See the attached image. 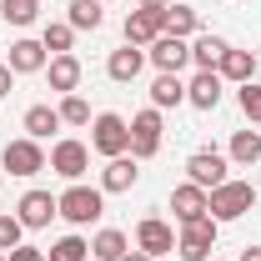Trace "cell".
Listing matches in <instances>:
<instances>
[{
    "label": "cell",
    "instance_id": "31",
    "mask_svg": "<svg viewBox=\"0 0 261 261\" xmlns=\"http://www.w3.org/2000/svg\"><path fill=\"white\" fill-rule=\"evenodd\" d=\"M236 100H241V111H246V121L261 126V86L256 81H246V86H236Z\"/></svg>",
    "mask_w": 261,
    "mask_h": 261
},
{
    "label": "cell",
    "instance_id": "25",
    "mask_svg": "<svg viewBox=\"0 0 261 261\" xmlns=\"http://www.w3.org/2000/svg\"><path fill=\"white\" fill-rule=\"evenodd\" d=\"M50 130H61V111H56V106H31V111H25V136L45 141Z\"/></svg>",
    "mask_w": 261,
    "mask_h": 261
},
{
    "label": "cell",
    "instance_id": "4",
    "mask_svg": "<svg viewBox=\"0 0 261 261\" xmlns=\"http://www.w3.org/2000/svg\"><path fill=\"white\" fill-rule=\"evenodd\" d=\"M91 151L106 156V161L130 151V126L116 116V111H100V116H96V126H91Z\"/></svg>",
    "mask_w": 261,
    "mask_h": 261
},
{
    "label": "cell",
    "instance_id": "15",
    "mask_svg": "<svg viewBox=\"0 0 261 261\" xmlns=\"http://www.w3.org/2000/svg\"><path fill=\"white\" fill-rule=\"evenodd\" d=\"M5 65H10L15 75H35V70H45V45L31 40V35H20V40L10 45V61Z\"/></svg>",
    "mask_w": 261,
    "mask_h": 261
},
{
    "label": "cell",
    "instance_id": "19",
    "mask_svg": "<svg viewBox=\"0 0 261 261\" xmlns=\"http://www.w3.org/2000/svg\"><path fill=\"white\" fill-rule=\"evenodd\" d=\"M171 211H176V221H196V216H206V191L201 186H176L171 191Z\"/></svg>",
    "mask_w": 261,
    "mask_h": 261
},
{
    "label": "cell",
    "instance_id": "1",
    "mask_svg": "<svg viewBox=\"0 0 261 261\" xmlns=\"http://www.w3.org/2000/svg\"><path fill=\"white\" fill-rule=\"evenodd\" d=\"M251 206H256L251 181H221L216 191H206V216L211 221H241Z\"/></svg>",
    "mask_w": 261,
    "mask_h": 261
},
{
    "label": "cell",
    "instance_id": "36",
    "mask_svg": "<svg viewBox=\"0 0 261 261\" xmlns=\"http://www.w3.org/2000/svg\"><path fill=\"white\" fill-rule=\"evenodd\" d=\"M121 261H156V256H146V251H126Z\"/></svg>",
    "mask_w": 261,
    "mask_h": 261
},
{
    "label": "cell",
    "instance_id": "14",
    "mask_svg": "<svg viewBox=\"0 0 261 261\" xmlns=\"http://www.w3.org/2000/svg\"><path fill=\"white\" fill-rule=\"evenodd\" d=\"M221 91H226V81L216 70H196L191 81H186V100H191L196 111H216L221 106Z\"/></svg>",
    "mask_w": 261,
    "mask_h": 261
},
{
    "label": "cell",
    "instance_id": "27",
    "mask_svg": "<svg viewBox=\"0 0 261 261\" xmlns=\"http://www.w3.org/2000/svg\"><path fill=\"white\" fill-rule=\"evenodd\" d=\"M45 261H91V241H86V236H61Z\"/></svg>",
    "mask_w": 261,
    "mask_h": 261
},
{
    "label": "cell",
    "instance_id": "30",
    "mask_svg": "<svg viewBox=\"0 0 261 261\" xmlns=\"http://www.w3.org/2000/svg\"><path fill=\"white\" fill-rule=\"evenodd\" d=\"M0 15H5L10 25H35V15H40V0H0Z\"/></svg>",
    "mask_w": 261,
    "mask_h": 261
},
{
    "label": "cell",
    "instance_id": "7",
    "mask_svg": "<svg viewBox=\"0 0 261 261\" xmlns=\"http://www.w3.org/2000/svg\"><path fill=\"white\" fill-rule=\"evenodd\" d=\"M50 171L65 176V181H81L91 171V146L86 141H56L50 146Z\"/></svg>",
    "mask_w": 261,
    "mask_h": 261
},
{
    "label": "cell",
    "instance_id": "2",
    "mask_svg": "<svg viewBox=\"0 0 261 261\" xmlns=\"http://www.w3.org/2000/svg\"><path fill=\"white\" fill-rule=\"evenodd\" d=\"M56 201H61V216L70 226H91V221H100V211H106V191L81 186V181H70V191L56 196Z\"/></svg>",
    "mask_w": 261,
    "mask_h": 261
},
{
    "label": "cell",
    "instance_id": "8",
    "mask_svg": "<svg viewBox=\"0 0 261 261\" xmlns=\"http://www.w3.org/2000/svg\"><path fill=\"white\" fill-rule=\"evenodd\" d=\"M226 156L221 151H196L191 161H186V176H191V186H201V191H216L221 181H231L226 176Z\"/></svg>",
    "mask_w": 261,
    "mask_h": 261
},
{
    "label": "cell",
    "instance_id": "37",
    "mask_svg": "<svg viewBox=\"0 0 261 261\" xmlns=\"http://www.w3.org/2000/svg\"><path fill=\"white\" fill-rule=\"evenodd\" d=\"M141 5H166V0H141Z\"/></svg>",
    "mask_w": 261,
    "mask_h": 261
},
{
    "label": "cell",
    "instance_id": "5",
    "mask_svg": "<svg viewBox=\"0 0 261 261\" xmlns=\"http://www.w3.org/2000/svg\"><path fill=\"white\" fill-rule=\"evenodd\" d=\"M0 166H5L10 176H40V171H45V151H40L35 136H20V141H10V146L0 151Z\"/></svg>",
    "mask_w": 261,
    "mask_h": 261
},
{
    "label": "cell",
    "instance_id": "17",
    "mask_svg": "<svg viewBox=\"0 0 261 261\" xmlns=\"http://www.w3.org/2000/svg\"><path fill=\"white\" fill-rule=\"evenodd\" d=\"M216 75L231 81V86H246V81H256V56H251V50H231V45H226V56H221V65H216Z\"/></svg>",
    "mask_w": 261,
    "mask_h": 261
},
{
    "label": "cell",
    "instance_id": "24",
    "mask_svg": "<svg viewBox=\"0 0 261 261\" xmlns=\"http://www.w3.org/2000/svg\"><path fill=\"white\" fill-rule=\"evenodd\" d=\"M161 25H166V35H196V25H201V15H196L191 5H166L161 10Z\"/></svg>",
    "mask_w": 261,
    "mask_h": 261
},
{
    "label": "cell",
    "instance_id": "23",
    "mask_svg": "<svg viewBox=\"0 0 261 261\" xmlns=\"http://www.w3.org/2000/svg\"><path fill=\"white\" fill-rule=\"evenodd\" d=\"M221 56H226V40H221V35H196L191 40V61L201 65V70H216V65H221Z\"/></svg>",
    "mask_w": 261,
    "mask_h": 261
},
{
    "label": "cell",
    "instance_id": "13",
    "mask_svg": "<svg viewBox=\"0 0 261 261\" xmlns=\"http://www.w3.org/2000/svg\"><path fill=\"white\" fill-rule=\"evenodd\" d=\"M136 181H141V161H136L130 151H126V156H111V161H106V171H100V191H111V196L130 191Z\"/></svg>",
    "mask_w": 261,
    "mask_h": 261
},
{
    "label": "cell",
    "instance_id": "38",
    "mask_svg": "<svg viewBox=\"0 0 261 261\" xmlns=\"http://www.w3.org/2000/svg\"><path fill=\"white\" fill-rule=\"evenodd\" d=\"M100 5H111V0H100Z\"/></svg>",
    "mask_w": 261,
    "mask_h": 261
},
{
    "label": "cell",
    "instance_id": "18",
    "mask_svg": "<svg viewBox=\"0 0 261 261\" xmlns=\"http://www.w3.org/2000/svg\"><path fill=\"white\" fill-rule=\"evenodd\" d=\"M45 75H50V91L70 96V91L81 86V61H75V56H50V61H45Z\"/></svg>",
    "mask_w": 261,
    "mask_h": 261
},
{
    "label": "cell",
    "instance_id": "22",
    "mask_svg": "<svg viewBox=\"0 0 261 261\" xmlns=\"http://www.w3.org/2000/svg\"><path fill=\"white\" fill-rule=\"evenodd\" d=\"M181 100H186V86H181V75H156V81H151V106H156V111H171V106H181Z\"/></svg>",
    "mask_w": 261,
    "mask_h": 261
},
{
    "label": "cell",
    "instance_id": "20",
    "mask_svg": "<svg viewBox=\"0 0 261 261\" xmlns=\"http://www.w3.org/2000/svg\"><path fill=\"white\" fill-rule=\"evenodd\" d=\"M126 251H130V241H126V231H116V226L96 231V241H91V261H121Z\"/></svg>",
    "mask_w": 261,
    "mask_h": 261
},
{
    "label": "cell",
    "instance_id": "29",
    "mask_svg": "<svg viewBox=\"0 0 261 261\" xmlns=\"http://www.w3.org/2000/svg\"><path fill=\"white\" fill-rule=\"evenodd\" d=\"M70 40H75V31H70L65 20H56V25H45V31H40V45H45L50 56H70Z\"/></svg>",
    "mask_w": 261,
    "mask_h": 261
},
{
    "label": "cell",
    "instance_id": "3",
    "mask_svg": "<svg viewBox=\"0 0 261 261\" xmlns=\"http://www.w3.org/2000/svg\"><path fill=\"white\" fill-rule=\"evenodd\" d=\"M216 226L211 216H196V221H181V236H176V256L181 261H211L216 251Z\"/></svg>",
    "mask_w": 261,
    "mask_h": 261
},
{
    "label": "cell",
    "instance_id": "32",
    "mask_svg": "<svg viewBox=\"0 0 261 261\" xmlns=\"http://www.w3.org/2000/svg\"><path fill=\"white\" fill-rule=\"evenodd\" d=\"M20 236H25L20 216H0V251H15V246H20Z\"/></svg>",
    "mask_w": 261,
    "mask_h": 261
},
{
    "label": "cell",
    "instance_id": "21",
    "mask_svg": "<svg viewBox=\"0 0 261 261\" xmlns=\"http://www.w3.org/2000/svg\"><path fill=\"white\" fill-rule=\"evenodd\" d=\"M65 10H70V15H65L70 31H100V20H106V5H100V0H70Z\"/></svg>",
    "mask_w": 261,
    "mask_h": 261
},
{
    "label": "cell",
    "instance_id": "11",
    "mask_svg": "<svg viewBox=\"0 0 261 261\" xmlns=\"http://www.w3.org/2000/svg\"><path fill=\"white\" fill-rule=\"evenodd\" d=\"M161 10H166V5H141V10H130V15H126V45H141V50H146L156 35H166Z\"/></svg>",
    "mask_w": 261,
    "mask_h": 261
},
{
    "label": "cell",
    "instance_id": "16",
    "mask_svg": "<svg viewBox=\"0 0 261 261\" xmlns=\"http://www.w3.org/2000/svg\"><path fill=\"white\" fill-rule=\"evenodd\" d=\"M141 70H146V50H141V45H121V50H111V61H106V75L121 81V86L136 81Z\"/></svg>",
    "mask_w": 261,
    "mask_h": 261
},
{
    "label": "cell",
    "instance_id": "33",
    "mask_svg": "<svg viewBox=\"0 0 261 261\" xmlns=\"http://www.w3.org/2000/svg\"><path fill=\"white\" fill-rule=\"evenodd\" d=\"M5 261H45V251H40V246H25V241H20L15 251H5Z\"/></svg>",
    "mask_w": 261,
    "mask_h": 261
},
{
    "label": "cell",
    "instance_id": "39",
    "mask_svg": "<svg viewBox=\"0 0 261 261\" xmlns=\"http://www.w3.org/2000/svg\"><path fill=\"white\" fill-rule=\"evenodd\" d=\"M0 261H5V251H0Z\"/></svg>",
    "mask_w": 261,
    "mask_h": 261
},
{
    "label": "cell",
    "instance_id": "9",
    "mask_svg": "<svg viewBox=\"0 0 261 261\" xmlns=\"http://www.w3.org/2000/svg\"><path fill=\"white\" fill-rule=\"evenodd\" d=\"M146 61L156 65V70H166V75H176L181 65H191V45L181 35H156L151 50H146Z\"/></svg>",
    "mask_w": 261,
    "mask_h": 261
},
{
    "label": "cell",
    "instance_id": "12",
    "mask_svg": "<svg viewBox=\"0 0 261 261\" xmlns=\"http://www.w3.org/2000/svg\"><path fill=\"white\" fill-rule=\"evenodd\" d=\"M136 251H146V256H171L176 251V236H171V226L161 216H146L136 226Z\"/></svg>",
    "mask_w": 261,
    "mask_h": 261
},
{
    "label": "cell",
    "instance_id": "6",
    "mask_svg": "<svg viewBox=\"0 0 261 261\" xmlns=\"http://www.w3.org/2000/svg\"><path fill=\"white\" fill-rule=\"evenodd\" d=\"M161 111L151 106V111H141V116H130V156L136 161H151L156 151H161Z\"/></svg>",
    "mask_w": 261,
    "mask_h": 261
},
{
    "label": "cell",
    "instance_id": "10",
    "mask_svg": "<svg viewBox=\"0 0 261 261\" xmlns=\"http://www.w3.org/2000/svg\"><path fill=\"white\" fill-rule=\"evenodd\" d=\"M15 216H20L25 231H40V226H50V216H61V201L50 191H25L20 206H15Z\"/></svg>",
    "mask_w": 261,
    "mask_h": 261
},
{
    "label": "cell",
    "instance_id": "40",
    "mask_svg": "<svg viewBox=\"0 0 261 261\" xmlns=\"http://www.w3.org/2000/svg\"><path fill=\"white\" fill-rule=\"evenodd\" d=\"M211 261H216V256H211Z\"/></svg>",
    "mask_w": 261,
    "mask_h": 261
},
{
    "label": "cell",
    "instance_id": "34",
    "mask_svg": "<svg viewBox=\"0 0 261 261\" xmlns=\"http://www.w3.org/2000/svg\"><path fill=\"white\" fill-rule=\"evenodd\" d=\"M10 86H15V70H10V65H5V61H0V100H5V96H10Z\"/></svg>",
    "mask_w": 261,
    "mask_h": 261
},
{
    "label": "cell",
    "instance_id": "26",
    "mask_svg": "<svg viewBox=\"0 0 261 261\" xmlns=\"http://www.w3.org/2000/svg\"><path fill=\"white\" fill-rule=\"evenodd\" d=\"M231 161L236 166H256L261 161V136L256 130H236L231 136Z\"/></svg>",
    "mask_w": 261,
    "mask_h": 261
},
{
    "label": "cell",
    "instance_id": "35",
    "mask_svg": "<svg viewBox=\"0 0 261 261\" xmlns=\"http://www.w3.org/2000/svg\"><path fill=\"white\" fill-rule=\"evenodd\" d=\"M241 261H261V246H246V251H241Z\"/></svg>",
    "mask_w": 261,
    "mask_h": 261
},
{
    "label": "cell",
    "instance_id": "28",
    "mask_svg": "<svg viewBox=\"0 0 261 261\" xmlns=\"http://www.w3.org/2000/svg\"><path fill=\"white\" fill-rule=\"evenodd\" d=\"M56 111H61V126H91V106H86V96H81V91H70Z\"/></svg>",
    "mask_w": 261,
    "mask_h": 261
}]
</instances>
